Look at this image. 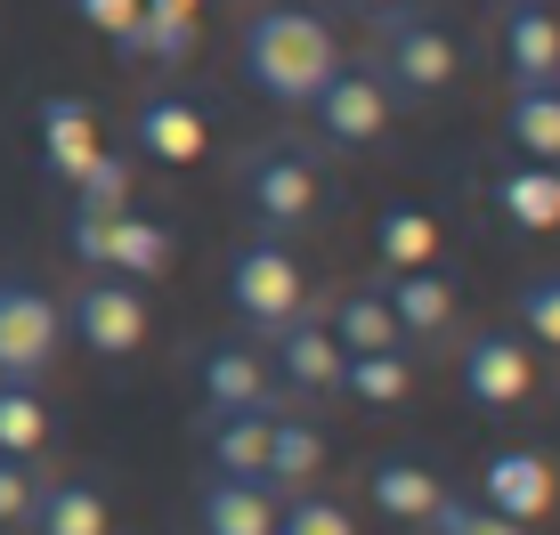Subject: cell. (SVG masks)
I'll return each mask as SVG.
<instances>
[{"label":"cell","instance_id":"cell-37","mask_svg":"<svg viewBox=\"0 0 560 535\" xmlns=\"http://www.w3.org/2000/svg\"><path fill=\"white\" fill-rule=\"evenodd\" d=\"M341 9H365V16H374V9H390V0H341Z\"/></svg>","mask_w":560,"mask_h":535},{"label":"cell","instance_id":"cell-6","mask_svg":"<svg viewBox=\"0 0 560 535\" xmlns=\"http://www.w3.org/2000/svg\"><path fill=\"white\" fill-rule=\"evenodd\" d=\"M301 114H317V139L334 146V155H365L374 139H390L398 98L382 90V73H374V66H334V82H325Z\"/></svg>","mask_w":560,"mask_h":535},{"label":"cell","instance_id":"cell-36","mask_svg":"<svg viewBox=\"0 0 560 535\" xmlns=\"http://www.w3.org/2000/svg\"><path fill=\"white\" fill-rule=\"evenodd\" d=\"M139 9H154V16H196L203 0H139Z\"/></svg>","mask_w":560,"mask_h":535},{"label":"cell","instance_id":"cell-14","mask_svg":"<svg viewBox=\"0 0 560 535\" xmlns=\"http://www.w3.org/2000/svg\"><path fill=\"white\" fill-rule=\"evenodd\" d=\"M365 495H374L382 520H398V527H431V511L447 503V479H439L422 454H374V463H365Z\"/></svg>","mask_w":560,"mask_h":535},{"label":"cell","instance_id":"cell-1","mask_svg":"<svg viewBox=\"0 0 560 535\" xmlns=\"http://www.w3.org/2000/svg\"><path fill=\"white\" fill-rule=\"evenodd\" d=\"M236 66H244V82H253L268 106L301 114L325 82H334L341 49H334V25H325L317 9H301V0H268V9L244 16Z\"/></svg>","mask_w":560,"mask_h":535},{"label":"cell","instance_id":"cell-15","mask_svg":"<svg viewBox=\"0 0 560 535\" xmlns=\"http://www.w3.org/2000/svg\"><path fill=\"white\" fill-rule=\"evenodd\" d=\"M317 471H325V430L317 423H301V414H268V454H260V487L277 495H301V487H317Z\"/></svg>","mask_w":560,"mask_h":535},{"label":"cell","instance_id":"cell-31","mask_svg":"<svg viewBox=\"0 0 560 535\" xmlns=\"http://www.w3.org/2000/svg\"><path fill=\"white\" fill-rule=\"evenodd\" d=\"M512 317H520V333L536 341V349H560V268H545V276H528L512 293Z\"/></svg>","mask_w":560,"mask_h":535},{"label":"cell","instance_id":"cell-2","mask_svg":"<svg viewBox=\"0 0 560 535\" xmlns=\"http://www.w3.org/2000/svg\"><path fill=\"white\" fill-rule=\"evenodd\" d=\"M374 73L382 90L398 98V114L407 106H431L455 90L463 73V41L447 33V16L422 9V0H390V9H374Z\"/></svg>","mask_w":560,"mask_h":535},{"label":"cell","instance_id":"cell-26","mask_svg":"<svg viewBox=\"0 0 560 535\" xmlns=\"http://www.w3.org/2000/svg\"><path fill=\"white\" fill-rule=\"evenodd\" d=\"M49 447V406L33 381H0V454L9 463H33Z\"/></svg>","mask_w":560,"mask_h":535},{"label":"cell","instance_id":"cell-8","mask_svg":"<svg viewBox=\"0 0 560 535\" xmlns=\"http://www.w3.org/2000/svg\"><path fill=\"white\" fill-rule=\"evenodd\" d=\"M455 373H463V397L488 406V414H512V406H528V397H536V357H528V341H520V333H471Z\"/></svg>","mask_w":560,"mask_h":535},{"label":"cell","instance_id":"cell-35","mask_svg":"<svg viewBox=\"0 0 560 535\" xmlns=\"http://www.w3.org/2000/svg\"><path fill=\"white\" fill-rule=\"evenodd\" d=\"M73 25L106 33V41H130V25H139V0H66Z\"/></svg>","mask_w":560,"mask_h":535},{"label":"cell","instance_id":"cell-7","mask_svg":"<svg viewBox=\"0 0 560 535\" xmlns=\"http://www.w3.org/2000/svg\"><path fill=\"white\" fill-rule=\"evenodd\" d=\"M66 349V317L42 284L0 276V381H42Z\"/></svg>","mask_w":560,"mask_h":535},{"label":"cell","instance_id":"cell-23","mask_svg":"<svg viewBox=\"0 0 560 535\" xmlns=\"http://www.w3.org/2000/svg\"><path fill=\"white\" fill-rule=\"evenodd\" d=\"M504 139L520 163H560V82H520L504 106Z\"/></svg>","mask_w":560,"mask_h":535},{"label":"cell","instance_id":"cell-38","mask_svg":"<svg viewBox=\"0 0 560 535\" xmlns=\"http://www.w3.org/2000/svg\"><path fill=\"white\" fill-rule=\"evenodd\" d=\"M495 9H528V0H495Z\"/></svg>","mask_w":560,"mask_h":535},{"label":"cell","instance_id":"cell-10","mask_svg":"<svg viewBox=\"0 0 560 535\" xmlns=\"http://www.w3.org/2000/svg\"><path fill=\"white\" fill-rule=\"evenodd\" d=\"M196 381H203V406L211 423L220 414H277V373H268V357L253 349V341H211V349L196 357Z\"/></svg>","mask_w":560,"mask_h":535},{"label":"cell","instance_id":"cell-19","mask_svg":"<svg viewBox=\"0 0 560 535\" xmlns=\"http://www.w3.org/2000/svg\"><path fill=\"white\" fill-rule=\"evenodd\" d=\"M171 227L163 219H147V212H114L106 227V276H130V284H154V276H171Z\"/></svg>","mask_w":560,"mask_h":535},{"label":"cell","instance_id":"cell-27","mask_svg":"<svg viewBox=\"0 0 560 535\" xmlns=\"http://www.w3.org/2000/svg\"><path fill=\"white\" fill-rule=\"evenodd\" d=\"M260 454H268V414H220V423H211V463H220L228 479L260 487Z\"/></svg>","mask_w":560,"mask_h":535},{"label":"cell","instance_id":"cell-29","mask_svg":"<svg viewBox=\"0 0 560 535\" xmlns=\"http://www.w3.org/2000/svg\"><path fill=\"white\" fill-rule=\"evenodd\" d=\"M268 535H358V520H350L341 495L301 487V495H284V503H277V527H268Z\"/></svg>","mask_w":560,"mask_h":535},{"label":"cell","instance_id":"cell-34","mask_svg":"<svg viewBox=\"0 0 560 535\" xmlns=\"http://www.w3.org/2000/svg\"><path fill=\"white\" fill-rule=\"evenodd\" d=\"M106 227H114V212H66V252H73V268H106Z\"/></svg>","mask_w":560,"mask_h":535},{"label":"cell","instance_id":"cell-32","mask_svg":"<svg viewBox=\"0 0 560 535\" xmlns=\"http://www.w3.org/2000/svg\"><path fill=\"white\" fill-rule=\"evenodd\" d=\"M431 535H528V527H512V520H495L479 495H455L447 487V503L431 511Z\"/></svg>","mask_w":560,"mask_h":535},{"label":"cell","instance_id":"cell-5","mask_svg":"<svg viewBox=\"0 0 560 535\" xmlns=\"http://www.w3.org/2000/svg\"><path fill=\"white\" fill-rule=\"evenodd\" d=\"M228 309L253 324V333H277L284 317H301V309H308V276H301V260L284 252L277 236H253L236 260H228Z\"/></svg>","mask_w":560,"mask_h":535},{"label":"cell","instance_id":"cell-33","mask_svg":"<svg viewBox=\"0 0 560 535\" xmlns=\"http://www.w3.org/2000/svg\"><path fill=\"white\" fill-rule=\"evenodd\" d=\"M33 495H42L33 463H9V454H0V527H25L33 520Z\"/></svg>","mask_w":560,"mask_h":535},{"label":"cell","instance_id":"cell-3","mask_svg":"<svg viewBox=\"0 0 560 535\" xmlns=\"http://www.w3.org/2000/svg\"><path fill=\"white\" fill-rule=\"evenodd\" d=\"M57 317L73 324V341H82L90 357H130V349H139V341L154 333L147 284L106 276V268H82V284H73V300H66Z\"/></svg>","mask_w":560,"mask_h":535},{"label":"cell","instance_id":"cell-21","mask_svg":"<svg viewBox=\"0 0 560 535\" xmlns=\"http://www.w3.org/2000/svg\"><path fill=\"white\" fill-rule=\"evenodd\" d=\"M504 66H512V90L520 82H560V16L552 9H504Z\"/></svg>","mask_w":560,"mask_h":535},{"label":"cell","instance_id":"cell-24","mask_svg":"<svg viewBox=\"0 0 560 535\" xmlns=\"http://www.w3.org/2000/svg\"><path fill=\"white\" fill-rule=\"evenodd\" d=\"M341 397H358V406H407V397H415V366H407V349L341 357Z\"/></svg>","mask_w":560,"mask_h":535},{"label":"cell","instance_id":"cell-9","mask_svg":"<svg viewBox=\"0 0 560 535\" xmlns=\"http://www.w3.org/2000/svg\"><path fill=\"white\" fill-rule=\"evenodd\" d=\"M479 503H488L495 520H512V527H536L560 503V471L536 447H495L488 463H479Z\"/></svg>","mask_w":560,"mask_h":535},{"label":"cell","instance_id":"cell-20","mask_svg":"<svg viewBox=\"0 0 560 535\" xmlns=\"http://www.w3.org/2000/svg\"><path fill=\"white\" fill-rule=\"evenodd\" d=\"M495 212H504L520 236H552L560 227V163H512L495 179Z\"/></svg>","mask_w":560,"mask_h":535},{"label":"cell","instance_id":"cell-25","mask_svg":"<svg viewBox=\"0 0 560 535\" xmlns=\"http://www.w3.org/2000/svg\"><path fill=\"white\" fill-rule=\"evenodd\" d=\"M122 66H187L196 57V16H154L139 9V25H130V41H114Z\"/></svg>","mask_w":560,"mask_h":535},{"label":"cell","instance_id":"cell-4","mask_svg":"<svg viewBox=\"0 0 560 535\" xmlns=\"http://www.w3.org/2000/svg\"><path fill=\"white\" fill-rule=\"evenodd\" d=\"M325 187H317V163L301 155V146H260V155H244V212L260 219V236H301L308 219H317Z\"/></svg>","mask_w":560,"mask_h":535},{"label":"cell","instance_id":"cell-12","mask_svg":"<svg viewBox=\"0 0 560 535\" xmlns=\"http://www.w3.org/2000/svg\"><path fill=\"white\" fill-rule=\"evenodd\" d=\"M130 139H139V155H147V163L187 170V163H203L211 122H203V106H196V98H179V90H154V98H139V114H130Z\"/></svg>","mask_w":560,"mask_h":535},{"label":"cell","instance_id":"cell-13","mask_svg":"<svg viewBox=\"0 0 560 535\" xmlns=\"http://www.w3.org/2000/svg\"><path fill=\"white\" fill-rule=\"evenodd\" d=\"M33 130H42V163H49V179H57V187H73L90 163L106 155V139H98V114H90V98H73V90L42 98Z\"/></svg>","mask_w":560,"mask_h":535},{"label":"cell","instance_id":"cell-17","mask_svg":"<svg viewBox=\"0 0 560 535\" xmlns=\"http://www.w3.org/2000/svg\"><path fill=\"white\" fill-rule=\"evenodd\" d=\"M196 527H203V535H268V527H277V495L253 487V479L211 471L203 495H196Z\"/></svg>","mask_w":560,"mask_h":535},{"label":"cell","instance_id":"cell-16","mask_svg":"<svg viewBox=\"0 0 560 535\" xmlns=\"http://www.w3.org/2000/svg\"><path fill=\"white\" fill-rule=\"evenodd\" d=\"M374 293L390 300L398 341H439V333H455V284L439 276V268H398V276L374 284Z\"/></svg>","mask_w":560,"mask_h":535},{"label":"cell","instance_id":"cell-22","mask_svg":"<svg viewBox=\"0 0 560 535\" xmlns=\"http://www.w3.org/2000/svg\"><path fill=\"white\" fill-rule=\"evenodd\" d=\"M325 333H334V349L341 357H374V349H407L398 341V317H390V300L365 284V293H341L334 309H325Z\"/></svg>","mask_w":560,"mask_h":535},{"label":"cell","instance_id":"cell-18","mask_svg":"<svg viewBox=\"0 0 560 535\" xmlns=\"http://www.w3.org/2000/svg\"><path fill=\"white\" fill-rule=\"evenodd\" d=\"M25 527L33 535H114V503L90 479H42Z\"/></svg>","mask_w":560,"mask_h":535},{"label":"cell","instance_id":"cell-11","mask_svg":"<svg viewBox=\"0 0 560 535\" xmlns=\"http://www.w3.org/2000/svg\"><path fill=\"white\" fill-rule=\"evenodd\" d=\"M268 373H277V390H301V397L341 390V349L325 333V309H301L268 333Z\"/></svg>","mask_w":560,"mask_h":535},{"label":"cell","instance_id":"cell-30","mask_svg":"<svg viewBox=\"0 0 560 535\" xmlns=\"http://www.w3.org/2000/svg\"><path fill=\"white\" fill-rule=\"evenodd\" d=\"M130 179H139V170H130V155H122V146H106V155L90 163L66 195H73V212H130Z\"/></svg>","mask_w":560,"mask_h":535},{"label":"cell","instance_id":"cell-28","mask_svg":"<svg viewBox=\"0 0 560 535\" xmlns=\"http://www.w3.org/2000/svg\"><path fill=\"white\" fill-rule=\"evenodd\" d=\"M374 243H382V260H390V268H431V252H439V219L415 212V203H398V212H382Z\"/></svg>","mask_w":560,"mask_h":535}]
</instances>
